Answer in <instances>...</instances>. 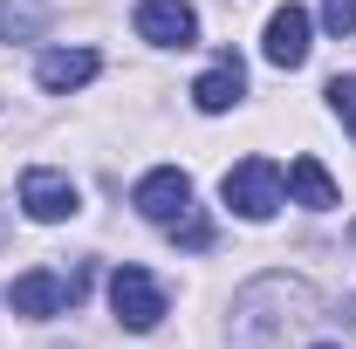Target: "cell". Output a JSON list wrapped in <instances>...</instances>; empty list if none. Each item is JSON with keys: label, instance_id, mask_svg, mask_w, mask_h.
Instances as JSON below:
<instances>
[{"label": "cell", "instance_id": "6", "mask_svg": "<svg viewBox=\"0 0 356 349\" xmlns=\"http://www.w3.org/2000/svg\"><path fill=\"white\" fill-rule=\"evenodd\" d=\"M69 302H76V288H69L62 274H48V267L21 274V281L7 288V308H14V315H28V322H48V315H62Z\"/></svg>", "mask_w": 356, "mask_h": 349}, {"label": "cell", "instance_id": "5", "mask_svg": "<svg viewBox=\"0 0 356 349\" xmlns=\"http://www.w3.org/2000/svg\"><path fill=\"white\" fill-rule=\"evenodd\" d=\"M309 35H315V21H309V7H295V0H288V7H274V14H267V62H274V69H302V62H309Z\"/></svg>", "mask_w": 356, "mask_h": 349}, {"label": "cell", "instance_id": "10", "mask_svg": "<svg viewBox=\"0 0 356 349\" xmlns=\"http://www.w3.org/2000/svg\"><path fill=\"white\" fill-rule=\"evenodd\" d=\"M288 192H295L309 213H329V206H336V178L322 172L315 158H295V165H288Z\"/></svg>", "mask_w": 356, "mask_h": 349}, {"label": "cell", "instance_id": "11", "mask_svg": "<svg viewBox=\"0 0 356 349\" xmlns=\"http://www.w3.org/2000/svg\"><path fill=\"white\" fill-rule=\"evenodd\" d=\"M42 28H48L42 0H0V35H7V42H35Z\"/></svg>", "mask_w": 356, "mask_h": 349}, {"label": "cell", "instance_id": "9", "mask_svg": "<svg viewBox=\"0 0 356 349\" xmlns=\"http://www.w3.org/2000/svg\"><path fill=\"white\" fill-rule=\"evenodd\" d=\"M96 69H103V62H96V48H55V55H42V69H35V76H42L48 96H69V89H83Z\"/></svg>", "mask_w": 356, "mask_h": 349}, {"label": "cell", "instance_id": "8", "mask_svg": "<svg viewBox=\"0 0 356 349\" xmlns=\"http://www.w3.org/2000/svg\"><path fill=\"white\" fill-rule=\"evenodd\" d=\"M240 96H247V69H240V55H220V62H213V69H206V76L192 83V103H199L206 117L233 110Z\"/></svg>", "mask_w": 356, "mask_h": 349}, {"label": "cell", "instance_id": "7", "mask_svg": "<svg viewBox=\"0 0 356 349\" xmlns=\"http://www.w3.org/2000/svg\"><path fill=\"white\" fill-rule=\"evenodd\" d=\"M21 206H28V219H42V226H55V219H76V185L62 172H48V165H35V172L21 178Z\"/></svg>", "mask_w": 356, "mask_h": 349}, {"label": "cell", "instance_id": "12", "mask_svg": "<svg viewBox=\"0 0 356 349\" xmlns=\"http://www.w3.org/2000/svg\"><path fill=\"white\" fill-rule=\"evenodd\" d=\"M329 110H336L343 131L356 137V76H336V83H329Z\"/></svg>", "mask_w": 356, "mask_h": 349}, {"label": "cell", "instance_id": "4", "mask_svg": "<svg viewBox=\"0 0 356 349\" xmlns=\"http://www.w3.org/2000/svg\"><path fill=\"white\" fill-rule=\"evenodd\" d=\"M137 35L158 48H192L199 14H192V0H137Z\"/></svg>", "mask_w": 356, "mask_h": 349}, {"label": "cell", "instance_id": "14", "mask_svg": "<svg viewBox=\"0 0 356 349\" xmlns=\"http://www.w3.org/2000/svg\"><path fill=\"white\" fill-rule=\"evenodd\" d=\"M315 349H336V343H315Z\"/></svg>", "mask_w": 356, "mask_h": 349}, {"label": "cell", "instance_id": "3", "mask_svg": "<svg viewBox=\"0 0 356 349\" xmlns=\"http://www.w3.org/2000/svg\"><path fill=\"white\" fill-rule=\"evenodd\" d=\"M131 206L151 219V226H178V219L192 213V178L178 172V165H158V172H144V178H137Z\"/></svg>", "mask_w": 356, "mask_h": 349}, {"label": "cell", "instance_id": "2", "mask_svg": "<svg viewBox=\"0 0 356 349\" xmlns=\"http://www.w3.org/2000/svg\"><path fill=\"white\" fill-rule=\"evenodd\" d=\"M110 308H117V322H124L131 336H144V329L165 322V288H158L144 267H117V274H110Z\"/></svg>", "mask_w": 356, "mask_h": 349}, {"label": "cell", "instance_id": "15", "mask_svg": "<svg viewBox=\"0 0 356 349\" xmlns=\"http://www.w3.org/2000/svg\"><path fill=\"white\" fill-rule=\"evenodd\" d=\"M350 240H356V226H350Z\"/></svg>", "mask_w": 356, "mask_h": 349}, {"label": "cell", "instance_id": "1", "mask_svg": "<svg viewBox=\"0 0 356 349\" xmlns=\"http://www.w3.org/2000/svg\"><path fill=\"white\" fill-rule=\"evenodd\" d=\"M220 199L240 219H274V213H281V199H288V178L274 172L267 158H240V165L220 178Z\"/></svg>", "mask_w": 356, "mask_h": 349}, {"label": "cell", "instance_id": "13", "mask_svg": "<svg viewBox=\"0 0 356 349\" xmlns=\"http://www.w3.org/2000/svg\"><path fill=\"white\" fill-rule=\"evenodd\" d=\"M322 28L329 35H356V0H322Z\"/></svg>", "mask_w": 356, "mask_h": 349}]
</instances>
